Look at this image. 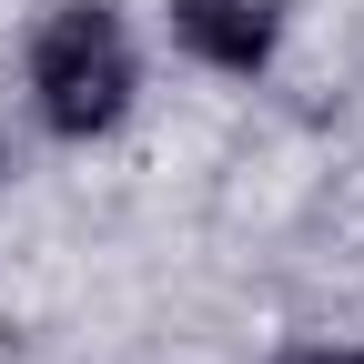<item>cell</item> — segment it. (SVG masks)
I'll return each mask as SVG.
<instances>
[{"label": "cell", "instance_id": "6da1fadb", "mask_svg": "<svg viewBox=\"0 0 364 364\" xmlns=\"http://www.w3.org/2000/svg\"><path fill=\"white\" fill-rule=\"evenodd\" d=\"M21 81H31V122L51 142H102V132L132 122L142 102V51L112 0H51L31 21V51H21Z\"/></svg>", "mask_w": 364, "mask_h": 364}, {"label": "cell", "instance_id": "7a4b0ae2", "mask_svg": "<svg viewBox=\"0 0 364 364\" xmlns=\"http://www.w3.org/2000/svg\"><path fill=\"white\" fill-rule=\"evenodd\" d=\"M172 41L223 81H263L284 51V0H172Z\"/></svg>", "mask_w": 364, "mask_h": 364}, {"label": "cell", "instance_id": "3957f363", "mask_svg": "<svg viewBox=\"0 0 364 364\" xmlns=\"http://www.w3.org/2000/svg\"><path fill=\"white\" fill-rule=\"evenodd\" d=\"M263 364H364V344L354 334H294V344H273Z\"/></svg>", "mask_w": 364, "mask_h": 364}]
</instances>
